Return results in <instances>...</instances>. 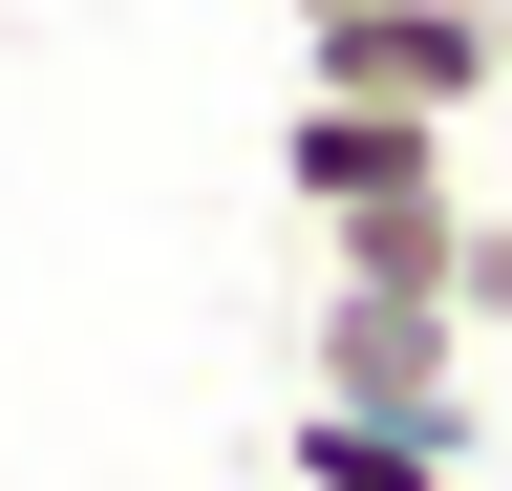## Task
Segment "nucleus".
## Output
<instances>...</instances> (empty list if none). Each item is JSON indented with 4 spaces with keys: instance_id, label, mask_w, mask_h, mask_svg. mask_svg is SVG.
I'll use <instances>...</instances> for the list:
<instances>
[{
    "instance_id": "f257e3e1",
    "label": "nucleus",
    "mask_w": 512,
    "mask_h": 491,
    "mask_svg": "<svg viewBox=\"0 0 512 491\" xmlns=\"http://www.w3.org/2000/svg\"><path fill=\"white\" fill-rule=\"evenodd\" d=\"M278 193L320 235V278H448V235H470V129H427V107H320L299 86Z\"/></svg>"
},
{
    "instance_id": "f03ea898",
    "label": "nucleus",
    "mask_w": 512,
    "mask_h": 491,
    "mask_svg": "<svg viewBox=\"0 0 512 491\" xmlns=\"http://www.w3.org/2000/svg\"><path fill=\"white\" fill-rule=\"evenodd\" d=\"M320 107H427V129H491L512 107V0H320L299 22Z\"/></svg>"
},
{
    "instance_id": "7ed1b4c3",
    "label": "nucleus",
    "mask_w": 512,
    "mask_h": 491,
    "mask_svg": "<svg viewBox=\"0 0 512 491\" xmlns=\"http://www.w3.org/2000/svg\"><path fill=\"white\" fill-rule=\"evenodd\" d=\"M299 385H320V406L470 427V321H448V278H320V321H299Z\"/></svg>"
},
{
    "instance_id": "20e7f679",
    "label": "nucleus",
    "mask_w": 512,
    "mask_h": 491,
    "mask_svg": "<svg viewBox=\"0 0 512 491\" xmlns=\"http://www.w3.org/2000/svg\"><path fill=\"white\" fill-rule=\"evenodd\" d=\"M278 470H299V491H448V470H470V427H406V406H320V385H299Z\"/></svg>"
},
{
    "instance_id": "39448f33",
    "label": "nucleus",
    "mask_w": 512,
    "mask_h": 491,
    "mask_svg": "<svg viewBox=\"0 0 512 491\" xmlns=\"http://www.w3.org/2000/svg\"><path fill=\"white\" fill-rule=\"evenodd\" d=\"M448 321L512 342V193H470V235H448Z\"/></svg>"
},
{
    "instance_id": "423d86ee",
    "label": "nucleus",
    "mask_w": 512,
    "mask_h": 491,
    "mask_svg": "<svg viewBox=\"0 0 512 491\" xmlns=\"http://www.w3.org/2000/svg\"><path fill=\"white\" fill-rule=\"evenodd\" d=\"M278 22H320V0H278Z\"/></svg>"
}]
</instances>
